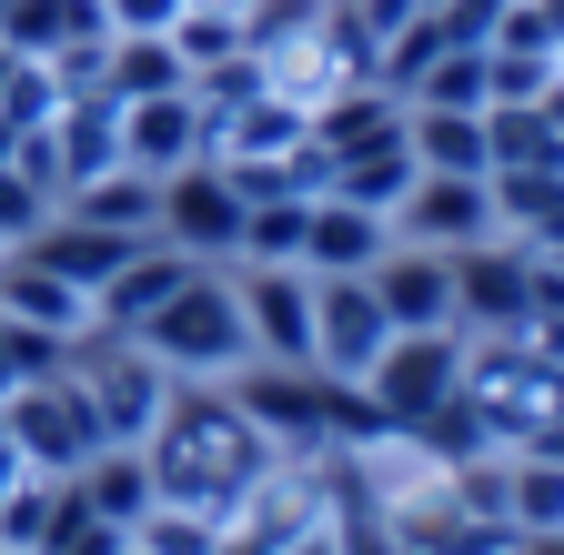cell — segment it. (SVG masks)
Here are the masks:
<instances>
[{"mask_svg": "<svg viewBox=\"0 0 564 555\" xmlns=\"http://www.w3.org/2000/svg\"><path fill=\"white\" fill-rule=\"evenodd\" d=\"M141 465H152V505H192L232 525V505L272 465V435L232 404V384H172L162 425L141 435Z\"/></svg>", "mask_w": 564, "mask_h": 555, "instance_id": "obj_1", "label": "cell"}, {"mask_svg": "<svg viewBox=\"0 0 564 555\" xmlns=\"http://www.w3.org/2000/svg\"><path fill=\"white\" fill-rule=\"evenodd\" d=\"M172 384H232L252 364V333H242V303H232V273L223 263H192L182 284L162 293V313L131 333Z\"/></svg>", "mask_w": 564, "mask_h": 555, "instance_id": "obj_2", "label": "cell"}, {"mask_svg": "<svg viewBox=\"0 0 564 555\" xmlns=\"http://www.w3.org/2000/svg\"><path fill=\"white\" fill-rule=\"evenodd\" d=\"M61 374L82 384V404H91V425H101V445H141L162 425V404H172V374L141 354L131 333H70V354H61Z\"/></svg>", "mask_w": 564, "mask_h": 555, "instance_id": "obj_3", "label": "cell"}, {"mask_svg": "<svg viewBox=\"0 0 564 555\" xmlns=\"http://www.w3.org/2000/svg\"><path fill=\"white\" fill-rule=\"evenodd\" d=\"M0 435H11L21 474H61V484L101 455V425H91V404H82V384H70V374L11 384V394H0Z\"/></svg>", "mask_w": 564, "mask_h": 555, "instance_id": "obj_4", "label": "cell"}, {"mask_svg": "<svg viewBox=\"0 0 564 555\" xmlns=\"http://www.w3.org/2000/svg\"><path fill=\"white\" fill-rule=\"evenodd\" d=\"M534 303H544V263L524 243L494 233V243L454 253V333L464 343H514L534 323Z\"/></svg>", "mask_w": 564, "mask_h": 555, "instance_id": "obj_5", "label": "cell"}, {"mask_svg": "<svg viewBox=\"0 0 564 555\" xmlns=\"http://www.w3.org/2000/svg\"><path fill=\"white\" fill-rule=\"evenodd\" d=\"M364 394H373V414H383V435L434 425V414L464 394V333H393L383 364L364 374Z\"/></svg>", "mask_w": 564, "mask_h": 555, "instance_id": "obj_6", "label": "cell"}, {"mask_svg": "<svg viewBox=\"0 0 564 555\" xmlns=\"http://www.w3.org/2000/svg\"><path fill=\"white\" fill-rule=\"evenodd\" d=\"M393 343V313L373 293V273H313V374L364 384Z\"/></svg>", "mask_w": 564, "mask_h": 555, "instance_id": "obj_7", "label": "cell"}, {"mask_svg": "<svg viewBox=\"0 0 564 555\" xmlns=\"http://www.w3.org/2000/svg\"><path fill=\"white\" fill-rule=\"evenodd\" d=\"M252 364H313V263H223Z\"/></svg>", "mask_w": 564, "mask_h": 555, "instance_id": "obj_8", "label": "cell"}, {"mask_svg": "<svg viewBox=\"0 0 564 555\" xmlns=\"http://www.w3.org/2000/svg\"><path fill=\"white\" fill-rule=\"evenodd\" d=\"M152 243H172L182 263H232V243H242V192L212 172V162L172 172L162 182V213H152Z\"/></svg>", "mask_w": 564, "mask_h": 555, "instance_id": "obj_9", "label": "cell"}, {"mask_svg": "<svg viewBox=\"0 0 564 555\" xmlns=\"http://www.w3.org/2000/svg\"><path fill=\"white\" fill-rule=\"evenodd\" d=\"M393 243H413V253H474V243H494V182H484V172H474V182L423 172V182L393 202Z\"/></svg>", "mask_w": 564, "mask_h": 555, "instance_id": "obj_10", "label": "cell"}, {"mask_svg": "<svg viewBox=\"0 0 564 555\" xmlns=\"http://www.w3.org/2000/svg\"><path fill=\"white\" fill-rule=\"evenodd\" d=\"M202 162V92H152V102H121V172L141 182H172Z\"/></svg>", "mask_w": 564, "mask_h": 555, "instance_id": "obj_11", "label": "cell"}, {"mask_svg": "<svg viewBox=\"0 0 564 555\" xmlns=\"http://www.w3.org/2000/svg\"><path fill=\"white\" fill-rule=\"evenodd\" d=\"M373 293L393 313V333H454V253H413L393 243L373 263Z\"/></svg>", "mask_w": 564, "mask_h": 555, "instance_id": "obj_12", "label": "cell"}, {"mask_svg": "<svg viewBox=\"0 0 564 555\" xmlns=\"http://www.w3.org/2000/svg\"><path fill=\"white\" fill-rule=\"evenodd\" d=\"M51 152H61V192H82V182L121 172V92H61V111H51Z\"/></svg>", "mask_w": 564, "mask_h": 555, "instance_id": "obj_13", "label": "cell"}, {"mask_svg": "<svg viewBox=\"0 0 564 555\" xmlns=\"http://www.w3.org/2000/svg\"><path fill=\"white\" fill-rule=\"evenodd\" d=\"M141 243H152V233H101V223H70V213H51V223H41L21 253H31L41 273H61L70 293H101V284H111V273H121Z\"/></svg>", "mask_w": 564, "mask_h": 555, "instance_id": "obj_14", "label": "cell"}, {"mask_svg": "<svg viewBox=\"0 0 564 555\" xmlns=\"http://www.w3.org/2000/svg\"><path fill=\"white\" fill-rule=\"evenodd\" d=\"M0 323L70 343V333H91V293H70L61 273H41L31 253H0Z\"/></svg>", "mask_w": 564, "mask_h": 555, "instance_id": "obj_15", "label": "cell"}, {"mask_svg": "<svg viewBox=\"0 0 564 555\" xmlns=\"http://www.w3.org/2000/svg\"><path fill=\"white\" fill-rule=\"evenodd\" d=\"M383 253H393V223H383V213L313 192V213H303V263H313V273H373Z\"/></svg>", "mask_w": 564, "mask_h": 555, "instance_id": "obj_16", "label": "cell"}, {"mask_svg": "<svg viewBox=\"0 0 564 555\" xmlns=\"http://www.w3.org/2000/svg\"><path fill=\"white\" fill-rule=\"evenodd\" d=\"M413 182H423V162H413V142H403V131L323 172V192H333V202H364V213H383V223H393V202H403Z\"/></svg>", "mask_w": 564, "mask_h": 555, "instance_id": "obj_17", "label": "cell"}, {"mask_svg": "<svg viewBox=\"0 0 564 555\" xmlns=\"http://www.w3.org/2000/svg\"><path fill=\"white\" fill-rule=\"evenodd\" d=\"M70 495H82L91 515H111V525H141L152 515V465H141V445H101L82 474H70Z\"/></svg>", "mask_w": 564, "mask_h": 555, "instance_id": "obj_18", "label": "cell"}, {"mask_svg": "<svg viewBox=\"0 0 564 555\" xmlns=\"http://www.w3.org/2000/svg\"><path fill=\"white\" fill-rule=\"evenodd\" d=\"M403 142H413L423 172H454V182L494 172V152H484V111H403Z\"/></svg>", "mask_w": 564, "mask_h": 555, "instance_id": "obj_19", "label": "cell"}, {"mask_svg": "<svg viewBox=\"0 0 564 555\" xmlns=\"http://www.w3.org/2000/svg\"><path fill=\"white\" fill-rule=\"evenodd\" d=\"M61 213H70V223H101V233H152L162 182H141V172H101V182H82V192H61Z\"/></svg>", "mask_w": 564, "mask_h": 555, "instance_id": "obj_20", "label": "cell"}, {"mask_svg": "<svg viewBox=\"0 0 564 555\" xmlns=\"http://www.w3.org/2000/svg\"><path fill=\"white\" fill-rule=\"evenodd\" d=\"M51 111H61L51 61H41V51H21V41H0V142H11V131H41Z\"/></svg>", "mask_w": 564, "mask_h": 555, "instance_id": "obj_21", "label": "cell"}, {"mask_svg": "<svg viewBox=\"0 0 564 555\" xmlns=\"http://www.w3.org/2000/svg\"><path fill=\"white\" fill-rule=\"evenodd\" d=\"M131 545L141 555H232V525L223 515H192V505H152L131 525Z\"/></svg>", "mask_w": 564, "mask_h": 555, "instance_id": "obj_22", "label": "cell"}, {"mask_svg": "<svg viewBox=\"0 0 564 555\" xmlns=\"http://www.w3.org/2000/svg\"><path fill=\"white\" fill-rule=\"evenodd\" d=\"M61 495H70L61 474H11V495H0V545H21V555H41V535H51Z\"/></svg>", "mask_w": 564, "mask_h": 555, "instance_id": "obj_23", "label": "cell"}, {"mask_svg": "<svg viewBox=\"0 0 564 555\" xmlns=\"http://www.w3.org/2000/svg\"><path fill=\"white\" fill-rule=\"evenodd\" d=\"M121 545H131V525L91 515L82 495H61V515H51V535H41V555H121Z\"/></svg>", "mask_w": 564, "mask_h": 555, "instance_id": "obj_24", "label": "cell"}, {"mask_svg": "<svg viewBox=\"0 0 564 555\" xmlns=\"http://www.w3.org/2000/svg\"><path fill=\"white\" fill-rule=\"evenodd\" d=\"M51 213H61V202H51V192H31V182L11 172V152H0V253H21Z\"/></svg>", "mask_w": 564, "mask_h": 555, "instance_id": "obj_25", "label": "cell"}, {"mask_svg": "<svg viewBox=\"0 0 564 555\" xmlns=\"http://www.w3.org/2000/svg\"><path fill=\"white\" fill-rule=\"evenodd\" d=\"M61 354H70V343H51V333H21V323H0V394H11V384H31V374H61Z\"/></svg>", "mask_w": 564, "mask_h": 555, "instance_id": "obj_26", "label": "cell"}, {"mask_svg": "<svg viewBox=\"0 0 564 555\" xmlns=\"http://www.w3.org/2000/svg\"><path fill=\"white\" fill-rule=\"evenodd\" d=\"M101 21H111L121 41H172V21H182V0H101Z\"/></svg>", "mask_w": 564, "mask_h": 555, "instance_id": "obj_27", "label": "cell"}, {"mask_svg": "<svg viewBox=\"0 0 564 555\" xmlns=\"http://www.w3.org/2000/svg\"><path fill=\"white\" fill-rule=\"evenodd\" d=\"M282 555H343V545H333V525H313L303 545H282Z\"/></svg>", "mask_w": 564, "mask_h": 555, "instance_id": "obj_28", "label": "cell"}, {"mask_svg": "<svg viewBox=\"0 0 564 555\" xmlns=\"http://www.w3.org/2000/svg\"><path fill=\"white\" fill-rule=\"evenodd\" d=\"M11 474H21V455H11V435H0V495H11Z\"/></svg>", "mask_w": 564, "mask_h": 555, "instance_id": "obj_29", "label": "cell"}, {"mask_svg": "<svg viewBox=\"0 0 564 555\" xmlns=\"http://www.w3.org/2000/svg\"><path fill=\"white\" fill-rule=\"evenodd\" d=\"M413 11H444V0H413Z\"/></svg>", "mask_w": 564, "mask_h": 555, "instance_id": "obj_30", "label": "cell"}, {"mask_svg": "<svg viewBox=\"0 0 564 555\" xmlns=\"http://www.w3.org/2000/svg\"><path fill=\"white\" fill-rule=\"evenodd\" d=\"M0 555H21V545H0Z\"/></svg>", "mask_w": 564, "mask_h": 555, "instance_id": "obj_31", "label": "cell"}, {"mask_svg": "<svg viewBox=\"0 0 564 555\" xmlns=\"http://www.w3.org/2000/svg\"><path fill=\"white\" fill-rule=\"evenodd\" d=\"M121 555H141V545H121Z\"/></svg>", "mask_w": 564, "mask_h": 555, "instance_id": "obj_32", "label": "cell"}]
</instances>
